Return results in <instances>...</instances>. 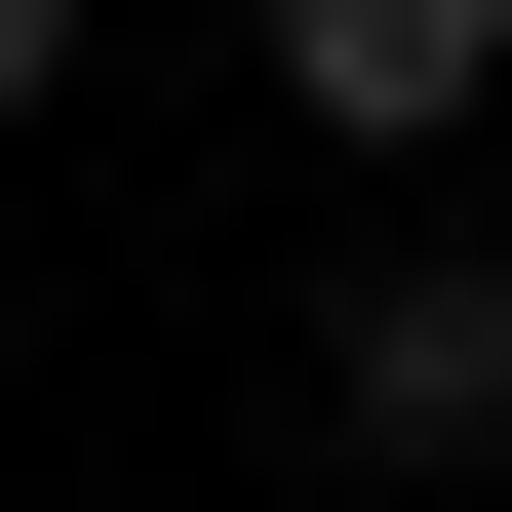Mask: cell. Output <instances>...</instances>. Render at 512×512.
<instances>
[{"mask_svg":"<svg viewBox=\"0 0 512 512\" xmlns=\"http://www.w3.org/2000/svg\"><path fill=\"white\" fill-rule=\"evenodd\" d=\"M316 394H355L394 473H512V237H394L355 316H316Z\"/></svg>","mask_w":512,"mask_h":512,"instance_id":"cell-1","label":"cell"},{"mask_svg":"<svg viewBox=\"0 0 512 512\" xmlns=\"http://www.w3.org/2000/svg\"><path fill=\"white\" fill-rule=\"evenodd\" d=\"M473 79H512V0H276V119L316 158H434Z\"/></svg>","mask_w":512,"mask_h":512,"instance_id":"cell-2","label":"cell"},{"mask_svg":"<svg viewBox=\"0 0 512 512\" xmlns=\"http://www.w3.org/2000/svg\"><path fill=\"white\" fill-rule=\"evenodd\" d=\"M40 79H79V0H0V119H40Z\"/></svg>","mask_w":512,"mask_h":512,"instance_id":"cell-3","label":"cell"}]
</instances>
